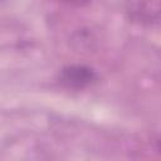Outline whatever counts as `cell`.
Masks as SVG:
<instances>
[{
    "label": "cell",
    "mask_w": 161,
    "mask_h": 161,
    "mask_svg": "<svg viewBox=\"0 0 161 161\" xmlns=\"http://www.w3.org/2000/svg\"><path fill=\"white\" fill-rule=\"evenodd\" d=\"M125 6L130 19L138 24L153 25L160 20V0H125Z\"/></svg>",
    "instance_id": "obj_1"
},
{
    "label": "cell",
    "mask_w": 161,
    "mask_h": 161,
    "mask_svg": "<svg viewBox=\"0 0 161 161\" xmlns=\"http://www.w3.org/2000/svg\"><path fill=\"white\" fill-rule=\"evenodd\" d=\"M96 80H97L96 72L92 68L87 65H80V64L64 67L59 74V82L64 87L72 88V89L86 88L93 84Z\"/></svg>",
    "instance_id": "obj_2"
},
{
    "label": "cell",
    "mask_w": 161,
    "mask_h": 161,
    "mask_svg": "<svg viewBox=\"0 0 161 161\" xmlns=\"http://www.w3.org/2000/svg\"><path fill=\"white\" fill-rule=\"evenodd\" d=\"M60 1L68 5H73V6H82V5H86L89 0H60Z\"/></svg>",
    "instance_id": "obj_3"
}]
</instances>
